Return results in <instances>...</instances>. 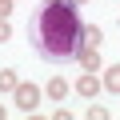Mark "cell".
I'll list each match as a JSON object with an SVG mask.
<instances>
[{
  "label": "cell",
  "instance_id": "obj_7",
  "mask_svg": "<svg viewBox=\"0 0 120 120\" xmlns=\"http://www.w3.org/2000/svg\"><path fill=\"white\" fill-rule=\"evenodd\" d=\"M16 84H20V76L12 68H0V92H16Z\"/></svg>",
  "mask_w": 120,
  "mask_h": 120
},
{
  "label": "cell",
  "instance_id": "obj_12",
  "mask_svg": "<svg viewBox=\"0 0 120 120\" xmlns=\"http://www.w3.org/2000/svg\"><path fill=\"white\" fill-rule=\"evenodd\" d=\"M68 4H76V8H80V4H88V0H68Z\"/></svg>",
  "mask_w": 120,
  "mask_h": 120
},
{
  "label": "cell",
  "instance_id": "obj_2",
  "mask_svg": "<svg viewBox=\"0 0 120 120\" xmlns=\"http://www.w3.org/2000/svg\"><path fill=\"white\" fill-rule=\"evenodd\" d=\"M12 96H16V108H20V112H28V116H32V112H36V104H40V88H36V84H24V80L16 84V92H12Z\"/></svg>",
  "mask_w": 120,
  "mask_h": 120
},
{
  "label": "cell",
  "instance_id": "obj_1",
  "mask_svg": "<svg viewBox=\"0 0 120 120\" xmlns=\"http://www.w3.org/2000/svg\"><path fill=\"white\" fill-rule=\"evenodd\" d=\"M32 48L40 60L48 64H64V60H76L80 40H84V20L76 12V4L68 0H44V8H36L32 24H28Z\"/></svg>",
  "mask_w": 120,
  "mask_h": 120
},
{
  "label": "cell",
  "instance_id": "obj_5",
  "mask_svg": "<svg viewBox=\"0 0 120 120\" xmlns=\"http://www.w3.org/2000/svg\"><path fill=\"white\" fill-rule=\"evenodd\" d=\"M100 88H104V92H112V96H120V64L104 68V76H100Z\"/></svg>",
  "mask_w": 120,
  "mask_h": 120
},
{
  "label": "cell",
  "instance_id": "obj_9",
  "mask_svg": "<svg viewBox=\"0 0 120 120\" xmlns=\"http://www.w3.org/2000/svg\"><path fill=\"white\" fill-rule=\"evenodd\" d=\"M88 120H108V108H104V104H92V108H88Z\"/></svg>",
  "mask_w": 120,
  "mask_h": 120
},
{
  "label": "cell",
  "instance_id": "obj_3",
  "mask_svg": "<svg viewBox=\"0 0 120 120\" xmlns=\"http://www.w3.org/2000/svg\"><path fill=\"white\" fill-rule=\"evenodd\" d=\"M76 60H80V68H84V72H100V48H96V44H80Z\"/></svg>",
  "mask_w": 120,
  "mask_h": 120
},
{
  "label": "cell",
  "instance_id": "obj_14",
  "mask_svg": "<svg viewBox=\"0 0 120 120\" xmlns=\"http://www.w3.org/2000/svg\"><path fill=\"white\" fill-rule=\"evenodd\" d=\"M12 4H16V0H12Z\"/></svg>",
  "mask_w": 120,
  "mask_h": 120
},
{
  "label": "cell",
  "instance_id": "obj_6",
  "mask_svg": "<svg viewBox=\"0 0 120 120\" xmlns=\"http://www.w3.org/2000/svg\"><path fill=\"white\" fill-rule=\"evenodd\" d=\"M44 92H48V100H64V96H68V80H64V76H52Z\"/></svg>",
  "mask_w": 120,
  "mask_h": 120
},
{
  "label": "cell",
  "instance_id": "obj_11",
  "mask_svg": "<svg viewBox=\"0 0 120 120\" xmlns=\"http://www.w3.org/2000/svg\"><path fill=\"white\" fill-rule=\"evenodd\" d=\"M12 16V0H0V20H8Z\"/></svg>",
  "mask_w": 120,
  "mask_h": 120
},
{
  "label": "cell",
  "instance_id": "obj_8",
  "mask_svg": "<svg viewBox=\"0 0 120 120\" xmlns=\"http://www.w3.org/2000/svg\"><path fill=\"white\" fill-rule=\"evenodd\" d=\"M100 40H104V32H100L96 24H84V40H80V44H96V48H100Z\"/></svg>",
  "mask_w": 120,
  "mask_h": 120
},
{
  "label": "cell",
  "instance_id": "obj_10",
  "mask_svg": "<svg viewBox=\"0 0 120 120\" xmlns=\"http://www.w3.org/2000/svg\"><path fill=\"white\" fill-rule=\"evenodd\" d=\"M4 40H12V24H8V20H0V44H4Z\"/></svg>",
  "mask_w": 120,
  "mask_h": 120
},
{
  "label": "cell",
  "instance_id": "obj_4",
  "mask_svg": "<svg viewBox=\"0 0 120 120\" xmlns=\"http://www.w3.org/2000/svg\"><path fill=\"white\" fill-rule=\"evenodd\" d=\"M76 92H80L84 100H92V96L100 92V76H96V72H84V76L76 80Z\"/></svg>",
  "mask_w": 120,
  "mask_h": 120
},
{
  "label": "cell",
  "instance_id": "obj_13",
  "mask_svg": "<svg viewBox=\"0 0 120 120\" xmlns=\"http://www.w3.org/2000/svg\"><path fill=\"white\" fill-rule=\"evenodd\" d=\"M4 116H8V112H4V104H0V120H4Z\"/></svg>",
  "mask_w": 120,
  "mask_h": 120
}]
</instances>
